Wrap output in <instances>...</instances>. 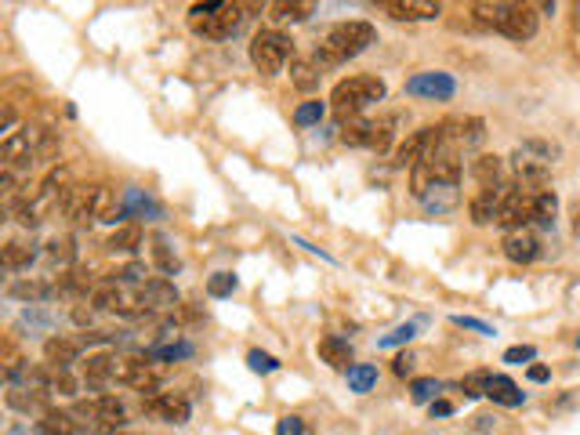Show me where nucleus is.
Segmentation results:
<instances>
[{"instance_id":"obj_35","label":"nucleus","mask_w":580,"mask_h":435,"mask_svg":"<svg viewBox=\"0 0 580 435\" xmlns=\"http://www.w3.org/2000/svg\"><path fill=\"white\" fill-rule=\"evenodd\" d=\"M425 326V319H410V323H400L396 330H389L381 341H377V348H400V344H407V341H414V334Z\"/></svg>"},{"instance_id":"obj_10","label":"nucleus","mask_w":580,"mask_h":435,"mask_svg":"<svg viewBox=\"0 0 580 435\" xmlns=\"http://www.w3.org/2000/svg\"><path fill=\"white\" fill-rule=\"evenodd\" d=\"M142 406H145V413H153V417H160L167 424H185L189 413H192L189 399L178 396V392H153V396H145Z\"/></svg>"},{"instance_id":"obj_23","label":"nucleus","mask_w":580,"mask_h":435,"mask_svg":"<svg viewBox=\"0 0 580 435\" xmlns=\"http://www.w3.org/2000/svg\"><path fill=\"white\" fill-rule=\"evenodd\" d=\"M487 396H490L497 406H523V403H526V392H523L512 378H505V374H494V378H490Z\"/></svg>"},{"instance_id":"obj_19","label":"nucleus","mask_w":580,"mask_h":435,"mask_svg":"<svg viewBox=\"0 0 580 435\" xmlns=\"http://www.w3.org/2000/svg\"><path fill=\"white\" fill-rule=\"evenodd\" d=\"M320 360L327 363V367H334V370H352L356 363H352V344L345 341V337H338V334H327L323 341H320Z\"/></svg>"},{"instance_id":"obj_45","label":"nucleus","mask_w":580,"mask_h":435,"mask_svg":"<svg viewBox=\"0 0 580 435\" xmlns=\"http://www.w3.org/2000/svg\"><path fill=\"white\" fill-rule=\"evenodd\" d=\"M450 323H453V326H461V330L482 334V337H494V334H497L490 323H482V319H475V316H450Z\"/></svg>"},{"instance_id":"obj_4","label":"nucleus","mask_w":580,"mask_h":435,"mask_svg":"<svg viewBox=\"0 0 580 435\" xmlns=\"http://www.w3.org/2000/svg\"><path fill=\"white\" fill-rule=\"evenodd\" d=\"M243 4H222V0H211V4H197L189 12V26L197 37L207 40H225L243 26Z\"/></svg>"},{"instance_id":"obj_25","label":"nucleus","mask_w":580,"mask_h":435,"mask_svg":"<svg viewBox=\"0 0 580 435\" xmlns=\"http://www.w3.org/2000/svg\"><path fill=\"white\" fill-rule=\"evenodd\" d=\"M44 257H48V265H51V269L69 273V269H73V261H76V247H73V239H69V236H55V239L48 243Z\"/></svg>"},{"instance_id":"obj_11","label":"nucleus","mask_w":580,"mask_h":435,"mask_svg":"<svg viewBox=\"0 0 580 435\" xmlns=\"http://www.w3.org/2000/svg\"><path fill=\"white\" fill-rule=\"evenodd\" d=\"M505 193H508L505 182H501V186H479V193H475L471 204H468L471 222H475V225H490V222H497L501 204H505Z\"/></svg>"},{"instance_id":"obj_46","label":"nucleus","mask_w":580,"mask_h":435,"mask_svg":"<svg viewBox=\"0 0 580 435\" xmlns=\"http://www.w3.org/2000/svg\"><path fill=\"white\" fill-rule=\"evenodd\" d=\"M276 435H305V421L302 417H283L276 424Z\"/></svg>"},{"instance_id":"obj_30","label":"nucleus","mask_w":580,"mask_h":435,"mask_svg":"<svg viewBox=\"0 0 580 435\" xmlns=\"http://www.w3.org/2000/svg\"><path fill=\"white\" fill-rule=\"evenodd\" d=\"M189 356H192V344H189V341L153 344L149 352H145V360H153V363H178V360H189Z\"/></svg>"},{"instance_id":"obj_53","label":"nucleus","mask_w":580,"mask_h":435,"mask_svg":"<svg viewBox=\"0 0 580 435\" xmlns=\"http://www.w3.org/2000/svg\"><path fill=\"white\" fill-rule=\"evenodd\" d=\"M117 435H131V431H117Z\"/></svg>"},{"instance_id":"obj_24","label":"nucleus","mask_w":580,"mask_h":435,"mask_svg":"<svg viewBox=\"0 0 580 435\" xmlns=\"http://www.w3.org/2000/svg\"><path fill=\"white\" fill-rule=\"evenodd\" d=\"M501 174H505V163L501 156H490V152H482L471 160V178L479 186H501Z\"/></svg>"},{"instance_id":"obj_38","label":"nucleus","mask_w":580,"mask_h":435,"mask_svg":"<svg viewBox=\"0 0 580 435\" xmlns=\"http://www.w3.org/2000/svg\"><path fill=\"white\" fill-rule=\"evenodd\" d=\"M490 370H475V374H468L464 381H461V392H464V399H479V396H487V388H490Z\"/></svg>"},{"instance_id":"obj_51","label":"nucleus","mask_w":580,"mask_h":435,"mask_svg":"<svg viewBox=\"0 0 580 435\" xmlns=\"http://www.w3.org/2000/svg\"><path fill=\"white\" fill-rule=\"evenodd\" d=\"M4 435H44L40 428H30V424H12Z\"/></svg>"},{"instance_id":"obj_14","label":"nucleus","mask_w":580,"mask_h":435,"mask_svg":"<svg viewBox=\"0 0 580 435\" xmlns=\"http://www.w3.org/2000/svg\"><path fill=\"white\" fill-rule=\"evenodd\" d=\"M124 424H127V406L117 396H99L94 399V431L117 435V431H124Z\"/></svg>"},{"instance_id":"obj_33","label":"nucleus","mask_w":580,"mask_h":435,"mask_svg":"<svg viewBox=\"0 0 580 435\" xmlns=\"http://www.w3.org/2000/svg\"><path fill=\"white\" fill-rule=\"evenodd\" d=\"M153 261H156V269H160L163 276H174V273L181 269V261H178V254L171 250L167 236H156V239H153Z\"/></svg>"},{"instance_id":"obj_26","label":"nucleus","mask_w":580,"mask_h":435,"mask_svg":"<svg viewBox=\"0 0 580 435\" xmlns=\"http://www.w3.org/2000/svg\"><path fill=\"white\" fill-rule=\"evenodd\" d=\"M33 257H37L33 243H22V239H12V243L4 247V254H0V261H4V269H8V273H22V269H30V265H33Z\"/></svg>"},{"instance_id":"obj_7","label":"nucleus","mask_w":580,"mask_h":435,"mask_svg":"<svg viewBox=\"0 0 580 435\" xmlns=\"http://www.w3.org/2000/svg\"><path fill=\"white\" fill-rule=\"evenodd\" d=\"M407 95L428 99V102H450V99L457 95V80H453L450 73H435V69L414 73V76L407 80Z\"/></svg>"},{"instance_id":"obj_40","label":"nucleus","mask_w":580,"mask_h":435,"mask_svg":"<svg viewBox=\"0 0 580 435\" xmlns=\"http://www.w3.org/2000/svg\"><path fill=\"white\" fill-rule=\"evenodd\" d=\"M439 388H443V385H439L435 378H417V381L410 385V399H414V403H428V406H432Z\"/></svg>"},{"instance_id":"obj_5","label":"nucleus","mask_w":580,"mask_h":435,"mask_svg":"<svg viewBox=\"0 0 580 435\" xmlns=\"http://www.w3.org/2000/svg\"><path fill=\"white\" fill-rule=\"evenodd\" d=\"M290 55H294V40H290L286 33H279V30H261L250 40V62L265 76L283 73V65H286Z\"/></svg>"},{"instance_id":"obj_36","label":"nucleus","mask_w":580,"mask_h":435,"mask_svg":"<svg viewBox=\"0 0 580 435\" xmlns=\"http://www.w3.org/2000/svg\"><path fill=\"white\" fill-rule=\"evenodd\" d=\"M370 127H373V120H363V117L341 120V142H345V145H366Z\"/></svg>"},{"instance_id":"obj_18","label":"nucleus","mask_w":580,"mask_h":435,"mask_svg":"<svg viewBox=\"0 0 580 435\" xmlns=\"http://www.w3.org/2000/svg\"><path fill=\"white\" fill-rule=\"evenodd\" d=\"M4 403L15 410V413H48L51 410V396L48 392H37V388H8Z\"/></svg>"},{"instance_id":"obj_8","label":"nucleus","mask_w":580,"mask_h":435,"mask_svg":"<svg viewBox=\"0 0 580 435\" xmlns=\"http://www.w3.org/2000/svg\"><path fill=\"white\" fill-rule=\"evenodd\" d=\"M497 33H505L508 40H533L537 37V8L533 4H512L505 0V19L497 26Z\"/></svg>"},{"instance_id":"obj_32","label":"nucleus","mask_w":580,"mask_h":435,"mask_svg":"<svg viewBox=\"0 0 580 435\" xmlns=\"http://www.w3.org/2000/svg\"><path fill=\"white\" fill-rule=\"evenodd\" d=\"M106 247L117 250V254H135V250L142 247V229H138V225H120V229L110 236Z\"/></svg>"},{"instance_id":"obj_12","label":"nucleus","mask_w":580,"mask_h":435,"mask_svg":"<svg viewBox=\"0 0 580 435\" xmlns=\"http://www.w3.org/2000/svg\"><path fill=\"white\" fill-rule=\"evenodd\" d=\"M117 381L120 385H127V388H135V392H160V374L153 370V363H145V360H127V363H120L117 367Z\"/></svg>"},{"instance_id":"obj_50","label":"nucleus","mask_w":580,"mask_h":435,"mask_svg":"<svg viewBox=\"0 0 580 435\" xmlns=\"http://www.w3.org/2000/svg\"><path fill=\"white\" fill-rule=\"evenodd\" d=\"M428 410H432V417H450V413H453V403H446V399H435V403H432Z\"/></svg>"},{"instance_id":"obj_13","label":"nucleus","mask_w":580,"mask_h":435,"mask_svg":"<svg viewBox=\"0 0 580 435\" xmlns=\"http://www.w3.org/2000/svg\"><path fill=\"white\" fill-rule=\"evenodd\" d=\"M135 294H138L145 312H153V309H178V291H174V283L167 276L145 280L142 287H135Z\"/></svg>"},{"instance_id":"obj_2","label":"nucleus","mask_w":580,"mask_h":435,"mask_svg":"<svg viewBox=\"0 0 580 435\" xmlns=\"http://www.w3.org/2000/svg\"><path fill=\"white\" fill-rule=\"evenodd\" d=\"M55 152H58V138L44 127L12 131V135H4V145H0V160H4V170H12V174L30 170L33 163L51 160Z\"/></svg>"},{"instance_id":"obj_34","label":"nucleus","mask_w":580,"mask_h":435,"mask_svg":"<svg viewBox=\"0 0 580 435\" xmlns=\"http://www.w3.org/2000/svg\"><path fill=\"white\" fill-rule=\"evenodd\" d=\"M373 385H377V367H373V363H356V367L348 370V392L366 396Z\"/></svg>"},{"instance_id":"obj_27","label":"nucleus","mask_w":580,"mask_h":435,"mask_svg":"<svg viewBox=\"0 0 580 435\" xmlns=\"http://www.w3.org/2000/svg\"><path fill=\"white\" fill-rule=\"evenodd\" d=\"M428 131H432V127L414 131V135L396 149V167H414V163L425 156V149H428Z\"/></svg>"},{"instance_id":"obj_47","label":"nucleus","mask_w":580,"mask_h":435,"mask_svg":"<svg viewBox=\"0 0 580 435\" xmlns=\"http://www.w3.org/2000/svg\"><path fill=\"white\" fill-rule=\"evenodd\" d=\"M414 363H417V360H414L410 352H403V356H396V367H392V370H396L400 378H407V374H414Z\"/></svg>"},{"instance_id":"obj_6","label":"nucleus","mask_w":580,"mask_h":435,"mask_svg":"<svg viewBox=\"0 0 580 435\" xmlns=\"http://www.w3.org/2000/svg\"><path fill=\"white\" fill-rule=\"evenodd\" d=\"M537 200H540V193L508 186L505 204H501V214H497V225L508 229V232H515V229H533V222H537Z\"/></svg>"},{"instance_id":"obj_21","label":"nucleus","mask_w":580,"mask_h":435,"mask_svg":"<svg viewBox=\"0 0 580 435\" xmlns=\"http://www.w3.org/2000/svg\"><path fill=\"white\" fill-rule=\"evenodd\" d=\"M55 294H58V283H44V280H15V283L8 287V298L30 301V305H40V301H48V298H55Z\"/></svg>"},{"instance_id":"obj_22","label":"nucleus","mask_w":580,"mask_h":435,"mask_svg":"<svg viewBox=\"0 0 580 435\" xmlns=\"http://www.w3.org/2000/svg\"><path fill=\"white\" fill-rule=\"evenodd\" d=\"M421 204H425L428 214H450V211H457L461 193H457V186H432V189L421 196Z\"/></svg>"},{"instance_id":"obj_49","label":"nucleus","mask_w":580,"mask_h":435,"mask_svg":"<svg viewBox=\"0 0 580 435\" xmlns=\"http://www.w3.org/2000/svg\"><path fill=\"white\" fill-rule=\"evenodd\" d=\"M73 323L87 330V326H91V309H83V305H73Z\"/></svg>"},{"instance_id":"obj_48","label":"nucleus","mask_w":580,"mask_h":435,"mask_svg":"<svg viewBox=\"0 0 580 435\" xmlns=\"http://www.w3.org/2000/svg\"><path fill=\"white\" fill-rule=\"evenodd\" d=\"M526 378H530L533 385H544V381H551V370H548V367H540V363H533V367L526 370Z\"/></svg>"},{"instance_id":"obj_37","label":"nucleus","mask_w":580,"mask_h":435,"mask_svg":"<svg viewBox=\"0 0 580 435\" xmlns=\"http://www.w3.org/2000/svg\"><path fill=\"white\" fill-rule=\"evenodd\" d=\"M268 12H272L276 22H302L316 12V4H272Z\"/></svg>"},{"instance_id":"obj_44","label":"nucleus","mask_w":580,"mask_h":435,"mask_svg":"<svg viewBox=\"0 0 580 435\" xmlns=\"http://www.w3.org/2000/svg\"><path fill=\"white\" fill-rule=\"evenodd\" d=\"M501 360H505L508 367H523V363H533V360H537V348H533V344H512Z\"/></svg>"},{"instance_id":"obj_29","label":"nucleus","mask_w":580,"mask_h":435,"mask_svg":"<svg viewBox=\"0 0 580 435\" xmlns=\"http://www.w3.org/2000/svg\"><path fill=\"white\" fill-rule=\"evenodd\" d=\"M323 65L312 58V62H305V58H298V62H290V80H294V87L298 91H312V87H320V73Z\"/></svg>"},{"instance_id":"obj_31","label":"nucleus","mask_w":580,"mask_h":435,"mask_svg":"<svg viewBox=\"0 0 580 435\" xmlns=\"http://www.w3.org/2000/svg\"><path fill=\"white\" fill-rule=\"evenodd\" d=\"M15 326H19V330H30V334H48V330L55 326V316H51L48 309H40V305H30V309L19 316Z\"/></svg>"},{"instance_id":"obj_1","label":"nucleus","mask_w":580,"mask_h":435,"mask_svg":"<svg viewBox=\"0 0 580 435\" xmlns=\"http://www.w3.org/2000/svg\"><path fill=\"white\" fill-rule=\"evenodd\" d=\"M370 44H377V30L363 19H348V22H338L327 30L323 44L316 48V62L320 65H345L348 58L363 55Z\"/></svg>"},{"instance_id":"obj_52","label":"nucleus","mask_w":580,"mask_h":435,"mask_svg":"<svg viewBox=\"0 0 580 435\" xmlns=\"http://www.w3.org/2000/svg\"><path fill=\"white\" fill-rule=\"evenodd\" d=\"M576 348H580V334H576Z\"/></svg>"},{"instance_id":"obj_41","label":"nucleus","mask_w":580,"mask_h":435,"mask_svg":"<svg viewBox=\"0 0 580 435\" xmlns=\"http://www.w3.org/2000/svg\"><path fill=\"white\" fill-rule=\"evenodd\" d=\"M247 367L254 374H276L279 370V360L268 356V352H261V348H250V352H247Z\"/></svg>"},{"instance_id":"obj_9","label":"nucleus","mask_w":580,"mask_h":435,"mask_svg":"<svg viewBox=\"0 0 580 435\" xmlns=\"http://www.w3.org/2000/svg\"><path fill=\"white\" fill-rule=\"evenodd\" d=\"M381 12L396 22H432L443 15V4L435 0H381Z\"/></svg>"},{"instance_id":"obj_20","label":"nucleus","mask_w":580,"mask_h":435,"mask_svg":"<svg viewBox=\"0 0 580 435\" xmlns=\"http://www.w3.org/2000/svg\"><path fill=\"white\" fill-rule=\"evenodd\" d=\"M80 341H73V337H48L44 341V360L51 363V367H73L76 363V356H80Z\"/></svg>"},{"instance_id":"obj_43","label":"nucleus","mask_w":580,"mask_h":435,"mask_svg":"<svg viewBox=\"0 0 580 435\" xmlns=\"http://www.w3.org/2000/svg\"><path fill=\"white\" fill-rule=\"evenodd\" d=\"M323 113H327V106H323V102H305V106H298L294 124H298V127H312V124H320V120H323Z\"/></svg>"},{"instance_id":"obj_28","label":"nucleus","mask_w":580,"mask_h":435,"mask_svg":"<svg viewBox=\"0 0 580 435\" xmlns=\"http://www.w3.org/2000/svg\"><path fill=\"white\" fill-rule=\"evenodd\" d=\"M37 428H40L44 435H76V431H80V424L73 421L69 410H48V413L37 421Z\"/></svg>"},{"instance_id":"obj_17","label":"nucleus","mask_w":580,"mask_h":435,"mask_svg":"<svg viewBox=\"0 0 580 435\" xmlns=\"http://www.w3.org/2000/svg\"><path fill=\"white\" fill-rule=\"evenodd\" d=\"M117 367H120V360H117V356H110V352L87 356V363H83V385L99 392L102 385L117 381Z\"/></svg>"},{"instance_id":"obj_42","label":"nucleus","mask_w":580,"mask_h":435,"mask_svg":"<svg viewBox=\"0 0 580 435\" xmlns=\"http://www.w3.org/2000/svg\"><path fill=\"white\" fill-rule=\"evenodd\" d=\"M389 145H392V124H373L370 127V138H366V149L389 152Z\"/></svg>"},{"instance_id":"obj_15","label":"nucleus","mask_w":580,"mask_h":435,"mask_svg":"<svg viewBox=\"0 0 580 435\" xmlns=\"http://www.w3.org/2000/svg\"><path fill=\"white\" fill-rule=\"evenodd\" d=\"M505 254L508 261H515V265H530V261L540 257V236L537 229H515L505 236Z\"/></svg>"},{"instance_id":"obj_16","label":"nucleus","mask_w":580,"mask_h":435,"mask_svg":"<svg viewBox=\"0 0 580 435\" xmlns=\"http://www.w3.org/2000/svg\"><path fill=\"white\" fill-rule=\"evenodd\" d=\"M124 218H145V222H156V218H163V207L153 200V196H145L142 189H124V196H120V211H117V222H124Z\"/></svg>"},{"instance_id":"obj_3","label":"nucleus","mask_w":580,"mask_h":435,"mask_svg":"<svg viewBox=\"0 0 580 435\" xmlns=\"http://www.w3.org/2000/svg\"><path fill=\"white\" fill-rule=\"evenodd\" d=\"M384 95H389V83H384L381 76H348V80H341L334 91H330V106H334V113L341 117V120H352V117H359L366 106H373V102H384Z\"/></svg>"},{"instance_id":"obj_39","label":"nucleus","mask_w":580,"mask_h":435,"mask_svg":"<svg viewBox=\"0 0 580 435\" xmlns=\"http://www.w3.org/2000/svg\"><path fill=\"white\" fill-rule=\"evenodd\" d=\"M236 287H240V280H236L233 273H215V276L207 280V294H211V298H229Z\"/></svg>"}]
</instances>
